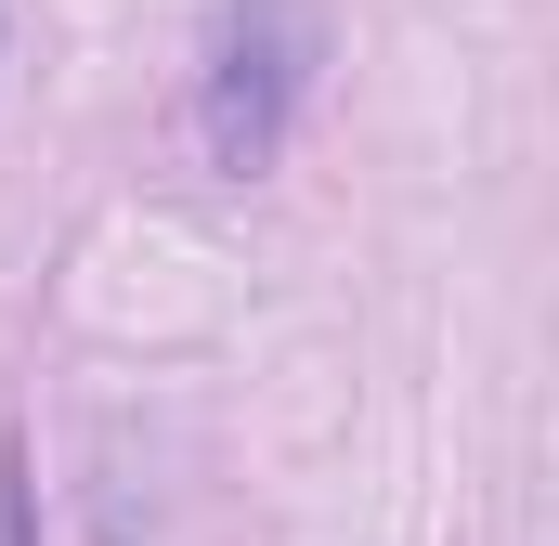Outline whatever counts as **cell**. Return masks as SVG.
<instances>
[{
	"label": "cell",
	"instance_id": "6da1fadb",
	"mask_svg": "<svg viewBox=\"0 0 559 546\" xmlns=\"http://www.w3.org/2000/svg\"><path fill=\"white\" fill-rule=\"evenodd\" d=\"M312 66H325L312 0H222L209 66H195V143H209V169H235V182H248V169H274L286 131H299Z\"/></svg>",
	"mask_w": 559,
	"mask_h": 546
}]
</instances>
